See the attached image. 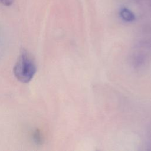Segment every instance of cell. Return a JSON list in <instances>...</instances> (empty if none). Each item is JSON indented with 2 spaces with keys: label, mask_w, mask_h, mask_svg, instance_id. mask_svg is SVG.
<instances>
[{
  "label": "cell",
  "mask_w": 151,
  "mask_h": 151,
  "mask_svg": "<svg viewBox=\"0 0 151 151\" xmlns=\"http://www.w3.org/2000/svg\"><path fill=\"white\" fill-rule=\"evenodd\" d=\"M36 72V65L32 58L26 51H23L14 67L16 78L24 83H28Z\"/></svg>",
  "instance_id": "obj_1"
},
{
  "label": "cell",
  "mask_w": 151,
  "mask_h": 151,
  "mask_svg": "<svg viewBox=\"0 0 151 151\" xmlns=\"http://www.w3.org/2000/svg\"><path fill=\"white\" fill-rule=\"evenodd\" d=\"M120 15L122 18L126 21L131 22L135 19L134 14L130 10L126 8H123L120 9Z\"/></svg>",
  "instance_id": "obj_2"
},
{
  "label": "cell",
  "mask_w": 151,
  "mask_h": 151,
  "mask_svg": "<svg viewBox=\"0 0 151 151\" xmlns=\"http://www.w3.org/2000/svg\"><path fill=\"white\" fill-rule=\"evenodd\" d=\"M33 139L34 140V142L36 143L37 145H40L42 143V137L39 130H37L36 131H35L33 134Z\"/></svg>",
  "instance_id": "obj_3"
},
{
  "label": "cell",
  "mask_w": 151,
  "mask_h": 151,
  "mask_svg": "<svg viewBox=\"0 0 151 151\" xmlns=\"http://www.w3.org/2000/svg\"><path fill=\"white\" fill-rule=\"evenodd\" d=\"M14 0H0V4H3L5 6H10Z\"/></svg>",
  "instance_id": "obj_4"
}]
</instances>
